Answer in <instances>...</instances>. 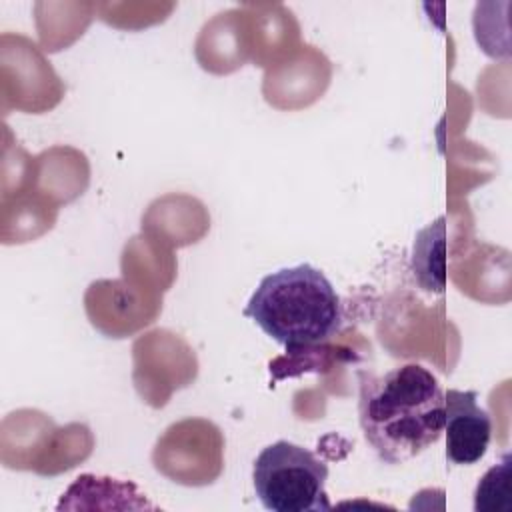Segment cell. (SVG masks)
I'll return each instance as SVG.
<instances>
[{"instance_id": "cell-5", "label": "cell", "mask_w": 512, "mask_h": 512, "mask_svg": "<svg viewBox=\"0 0 512 512\" xmlns=\"http://www.w3.org/2000/svg\"><path fill=\"white\" fill-rule=\"evenodd\" d=\"M444 222L446 218L440 216L428 228L420 230L412 252L414 276L426 292L434 294L444 290Z\"/></svg>"}, {"instance_id": "cell-3", "label": "cell", "mask_w": 512, "mask_h": 512, "mask_svg": "<svg viewBox=\"0 0 512 512\" xmlns=\"http://www.w3.org/2000/svg\"><path fill=\"white\" fill-rule=\"evenodd\" d=\"M326 480V462L288 440H276L262 448L252 466L256 498L272 512L330 510Z\"/></svg>"}, {"instance_id": "cell-6", "label": "cell", "mask_w": 512, "mask_h": 512, "mask_svg": "<svg viewBox=\"0 0 512 512\" xmlns=\"http://www.w3.org/2000/svg\"><path fill=\"white\" fill-rule=\"evenodd\" d=\"M512 456L504 454L476 484L474 510L476 512H510L512 508Z\"/></svg>"}, {"instance_id": "cell-4", "label": "cell", "mask_w": 512, "mask_h": 512, "mask_svg": "<svg viewBox=\"0 0 512 512\" xmlns=\"http://www.w3.org/2000/svg\"><path fill=\"white\" fill-rule=\"evenodd\" d=\"M446 460L458 466H470L484 458L490 436V414L478 406L474 390L450 388L444 394Z\"/></svg>"}, {"instance_id": "cell-2", "label": "cell", "mask_w": 512, "mask_h": 512, "mask_svg": "<svg viewBox=\"0 0 512 512\" xmlns=\"http://www.w3.org/2000/svg\"><path fill=\"white\" fill-rule=\"evenodd\" d=\"M242 314L288 352L328 342L344 322L336 288L306 262L266 274Z\"/></svg>"}, {"instance_id": "cell-1", "label": "cell", "mask_w": 512, "mask_h": 512, "mask_svg": "<svg viewBox=\"0 0 512 512\" xmlns=\"http://www.w3.org/2000/svg\"><path fill=\"white\" fill-rule=\"evenodd\" d=\"M358 422L384 464H404L438 442L444 392L438 378L410 362L384 374L358 372Z\"/></svg>"}]
</instances>
